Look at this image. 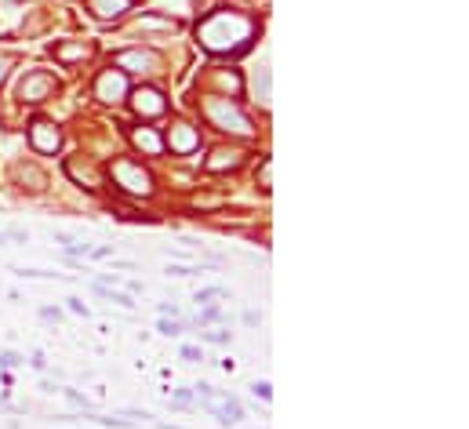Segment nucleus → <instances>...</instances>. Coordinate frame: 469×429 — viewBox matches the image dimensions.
I'll return each mask as SVG.
<instances>
[{
	"mask_svg": "<svg viewBox=\"0 0 469 429\" xmlns=\"http://www.w3.org/2000/svg\"><path fill=\"white\" fill-rule=\"evenodd\" d=\"M153 66H156V55H153V51H120V55H117V70L149 73Z\"/></svg>",
	"mask_w": 469,
	"mask_h": 429,
	"instance_id": "nucleus-10",
	"label": "nucleus"
},
{
	"mask_svg": "<svg viewBox=\"0 0 469 429\" xmlns=\"http://www.w3.org/2000/svg\"><path fill=\"white\" fill-rule=\"evenodd\" d=\"M131 106H135L139 116H164L168 113V99L156 87H139L131 95Z\"/></svg>",
	"mask_w": 469,
	"mask_h": 429,
	"instance_id": "nucleus-7",
	"label": "nucleus"
},
{
	"mask_svg": "<svg viewBox=\"0 0 469 429\" xmlns=\"http://www.w3.org/2000/svg\"><path fill=\"white\" fill-rule=\"evenodd\" d=\"M182 360H190V364H200L204 357H200V349H197V346H185V349H182Z\"/></svg>",
	"mask_w": 469,
	"mask_h": 429,
	"instance_id": "nucleus-21",
	"label": "nucleus"
},
{
	"mask_svg": "<svg viewBox=\"0 0 469 429\" xmlns=\"http://www.w3.org/2000/svg\"><path fill=\"white\" fill-rule=\"evenodd\" d=\"M91 48L87 44H55V58L58 63H77V58H87Z\"/></svg>",
	"mask_w": 469,
	"mask_h": 429,
	"instance_id": "nucleus-14",
	"label": "nucleus"
},
{
	"mask_svg": "<svg viewBox=\"0 0 469 429\" xmlns=\"http://www.w3.org/2000/svg\"><path fill=\"white\" fill-rule=\"evenodd\" d=\"M207 116L215 120V128H222V131H237V135H252V120H247L240 113V106L226 102V99H211L207 102Z\"/></svg>",
	"mask_w": 469,
	"mask_h": 429,
	"instance_id": "nucleus-3",
	"label": "nucleus"
},
{
	"mask_svg": "<svg viewBox=\"0 0 469 429\" xmlns=\"http://www.w3.org/2000/svg\"><path fill=\"white\" fill-rule=\"evenodd\" d=\"M55 240L62 244V248H66L70 259H87V251H91L84 240H77V237H70V233H55Z\"/></svg>",
	"mask_w": 469,
	"mask_h": 429,
	"instance_id": "nucleus-15",
	"label": "nucleus"
},
{
	"mask_svg": "<svg viewBox=\"0 0 469 429\" xmlns=\"http://www.w3.org/2000/svg\"><path fill=\"white\" fill-rule=\"evenodd\" d=\"M222 295H226V288H204V291H197V302L207 305L211 298H222Z\"/></svg>",
	"mask_w": 469,
	"mask_h": 429,
	"instance_id": "nucleus-19",
	"label": "nucleus"
},
{
	"mask_svg": "<svg viewBox=\"0 0 469 429\" xmlns=\"http://www.w3.org/2000/svg\"><path fill=\"white\" fill-rule=\"evenodd\" d=\"M197 320H204V324H215V320H222V313H218V310H204Z\"/></svg>",
	"mask_w": 469,
	"mask_h": 429,
	"instance_id": "nucleus-27",
	"label": "nucleus"
},
{
	"mask_svg": "<svg viewBox=\"0 0 469 429\" xmlns=\"http://www.w3.org/2000/svg\"><path fill=\"white\" fill-rule=\"evenodd\" d=\"M4 237H8V240H15V244H29V233H26V229H8Z\"/></svg>",
	"mask_w": 469,
	"mask_h": 429,
	"instance_id": "nucleus-23",
	"label": "nucleus"
},
{
	"mask_svg": "<svg viewBox=\"0 0 469 429\" xmlns=\"http://www.w3.org/2000/svg\"><path fill=\"white\" fill-rule=\"evenodd\" d=\"M252 393H255V396H262V401H269V396H273L269 382H255V386H252Z\"/></svg>",
	"mask_w": 469,
	"mask_h": 429,
	"instance_id": "nucleus-22",
	"label": "nucleus"
},
{
	"mask_svg": "<svg viewBox=\"0 0 469 429\" xmlns=\"http://www.w3.org/2000/svg\"><path fill=\"white\" fill-rule=\"evenodd\" d=\"M168 146H171V153H178V157H190V153L200 146V131L190 128V124H175L168 131Z\"/></svg>",
	"mask_w": 469,
	"mask_h": 429,
	"instance_id": "nucleus-9",
	"label": "nucleus"
},
{
	"mask_svg": "<svg viewBox=\"0 0 469 429\" xmlns=\"http://www.w3.org/2000/svg\"><path fill=\"white\" fill-rule=\"evenodd\" d=\"M109 175L117 182V190L131 193V197H149L153 193V178H149V171L139 161H113Z\"/></svg>",
	"mask_w": 469,
	"mask_h": 429,
	"instance_id": "nucleus-2",
	"label": "nucleus"
},
{
	"mask_svg": "<svg viewBox=\"0 0 469 429\" xmlns=\"http://www.w3.org/2000/svg\"><path fill=\"white\" fill-rule=\"evenodd\" d=\"M62 393L70 396V404H77V408H87V401H84V396H80L77 389H62Z\"/></svg>",
	"mask_w": 469,
	"mask_h": 429,
	"instance_id": "nucleus-26",
	"label": "nucleus"
},
{
	"mask_svg": "<svg viewBox=\"0 0 469 429\" xmlns=\"http://www.w3.org/2000/svg\"><path fill=\"white\" fill-rule=\"evenodd\" d=\"M131 139H135V146H139V149H146V153H149V157H156V153L164 149L161 135H156V131H149V128H139V131H131Z\"/></svg>",
	"mask_w": 469,
	"mask_h": 429,
	"instance_id": "nucleus-13",
	"label": "nucleus"
},
{
	"mask_svg": "<svg viewBox=\"0 0 469 429\" xmlns=\"http://www.w3.org/2000/svg\"><path fill=\"white\" fill-rule=\"evenodd\" d=\"M128 95V80H124V70H106L99 80H95V99L102 102H120Z\"/></svg>",
	"mask_w": 469,
	"mask_h": 429,
	"instance_id": "nucleus-6",
	"label": "nucleus"
},
{
	"mask_svg": "<svg viewBox=\"0 0 469 429\" xmlns=\"http://www.w3.org/2000/svg\"><path fill=\"white\" fill-rule=\"evenodd\" d=\"M204 342H215V346H226L230 342V331H200Z\"/></svg>",
	"mask_w": 469,
	"mask_h": 429,
	"instance_id": "nucleus-18",
	"label": "nucleus"
},
{
	"mask_svg": "<svg viewBox=\"0 0 469 429\" xmlns=\"http://www.w3.org/2000/svg\"><path fill=\"white\" fill-rule=\"evenodd\" d=\"M161 331H164V335H182V324H178L175 317H171V320L164 317V320H161Z\"/></svg>",
	"mask_w": 469,
	"mask_h": 429,
	"instance_id": "nucleus-20",
	"label": "nucleus"
},
{
	"mask_svg": "<svg viewBox=\"0 0 469 429\" xmlns=\"http://www.w3.org/2000/svg\"><path fill=\"white\" fill-rule=\"evenodd\" d=\"M204 168L215 171V175H218V171H230V168H240V153H237V149H215Z\"/></svg>",
	"mask_w": 469,
	"mask_h": 429,
	"instance_id": "nucleus-12",
	"label": "nucleus"
},
{
	"mask_svg": "<svg viewBox=\"0 0 469 429\" xmlns=\"http://www.w3.org/2000/svg\"><path fill=\"white\" fill-rule=\"evenodd\" d=\"M51 91H55V77H51V73H44V70L26 73V80L18 84L22 102H44V99H51Z\"/></svg>",
	"mask_w": 469,
	"mask_h": 429,
	"instance_id": "nucleus-4",
	"label": "nucleus"
},
{
	"mask_svg": "<svg viewBox=\"0 0 469 429\" xmlns=\"http://www.w3.org/2000/svg\"><path fill=\"white\" fill-rule=\"evenodd\" d=\"M156 310H161V317H178V305L175 302H161Z\"/></svg>",
	"mask_w": 469,
	"mask_h": 429,
	"instance_id": "nucleus-24",
	"label": "nucleus"
},
{
	"mask_svg": "<svg viewBox=\"0 0 469 429\" xmlns=\"http://www.w3.org/2000/svg\"><path fill=\"white\" fill-rule=\"evenodd\" d=\"M139 29H175V18H164V15H142L139 18Z\"/></svg>",
	"mask_w": 469,
	"mask_h": 429,
	"instance_id": "nucleus-16",
	"label": "nucleus"
},
{
	"mask_svg": "<svg viewBox=\"0 0 469 429\" xmlns=\"http://www.w3.org/2000/svg\"><path fill=\"white\" fill-rule=\"evenodd\" d=\"M4 73H8V63H4V58H0V80H4Z\"/></svg>",
	"mask_w": 469,
	"mask_h": 429,
	"instance_id": "nucleus-32",
	"label": "nucleus"
},
{
	"mask_svg": "<svg viewBox=\"0 0 469 429\" xmlns=\"http://www.w3.org/2000/svg\"><path fill=\"white\" fill-rule=\"evenodd\" d=\"M29 142H33L37 153H55L62 146V131L55 124H48V120H33L29 124Z\"/></svg>",
	"mask_w": 469,
	"mask_h": 429,
	"instance_id": "nucleus-8",
	"label": "nucleus"
},
{
	"mask_svg": "<svg viewBox=\"0 0 469 429\" xmlns=\"http://www.w3.org/2000/svg\"><path fill=\"white\" fill-rule=\"evenodd\" d=\"M0 364H4V367H18V364H22V357H18V353H11V349H8V353H4V357H0Z\"/></svg>",
	"mask_w": 469,
	"mask_h": 429,
	"instance_id": "nucleus-25",
	"label": "nucleus"
},
{
	"mask_svg": "<svg viewBox=\"0 0 469 429\" xmlns=\"http://www.w3.org/2000/svg\"><path fill=\"white\" fill-rule=\"evenodd\" d=\"M70 310H73L77 317H87V305H84L80 298H70Z\"/></svg>",
	"mask_w": 469,
	"mask_h": 429,
	"instance_id": "nucleus-28",
	"label": "nucleus"
},
{
	"mask_svg": "<svg viewBox=\"0 0 469 429\" xmlns=\"http://www.w3.org/2000/svg\"><path fill=\"white\" fill-rule=\"evenodd\" d=\"M124 415L128 418H149V411H135V408H124Z\"/></svg>",
	"mask_w": 469,
	"mask_h": 429,
	"instance_id": "nucleus-30",
	"label": "nucleus"
},
{
	"mask_svg": "<svg viewBox=\"0 0 469 429\" xmlns=\"http://www.w3.org/2000/svg\"><path fill=\"white\" fill-rule=\"evenodd\" d=\"M197 37H200V44L211 55H240V51L252 48L255 22L247 18L244 11H237V8H218V11H211L200 22Z\"/></svg>",
	"mask_w": 469,
	"mask_h": 429,
	"instance_id": "nucleus-1",
	"label": "nucleus"
},
{
	"mask_svg": "<svg viewBox=\"0 0 469 429\" xmlns=\"http://www.w3.org/2000/svg\"><path fill=\"white\" fill-rule=\"evenodd\" d=\"M262 190H269V161L262 164Z\"/></svg>",
	"mask_w": 469,
	"mask_h": 429,
	"instance_id": "nucleus-31",
	"label": "nucleus"
},
{
	"mask_svg": "<svg viewBox=\"0 0 469 429\" xmlns=\"http://www.w3.org/2000/svg\"><path fill=\"white\" fill-rule=\"evenodd\" d=\"M197 273H200L197 266H178V262L168 266V277H197Z\"/></svg>",
	"mask_w": 469,
	"mask_h": 429,
	"instance_id": "nucleus-17",
	"label": "nucleus"
},
{
	"mask_svg": "<svg viewBox=\"0 0 469 429\" xmlns=\"http://www.w3.org/2000/svg\"><path fill=\"white\" fill-rule=\"evenodd\" d=\"M91 259H109L113 255V248H95V251H87Z\"/></svg>",
	"mask_w": 469,
	"mask_h": 429,
	"instance_id": "nucleus-29",
	"label": "nucleus"
},
{
	"mask_svg": "<svg viewBox=\"0 0 469 429\" xmlns=\"http://www.w3.org/2000/svg\"><path fill=\"white\" fill-rule=\"evenodd\" d=\"M87 8L95 11V18H120L124 11L131 8V0H87Z\"/></svg>",
	"mask_w": 469,
	"mask_h": 429,
	"instance_id": "nucleus-11",
	"label": "nucleus"
},
{
	"mask_svg": "<svg viewBox=\"0 0 469 429\" xmlns=\"http://www.w3.org/2000/svg\"><path fill=\"white\" fill-rule=\"evenodd\" d=\"M204 411H211L215 418H218V425H240V418H244V408L233 401L230 393H222V396H211V401H204Z\"/></svg>",
	"mask_w": 469,
	"mask_h": 429,
	"instance_id": "nucleus-5",
	"label": "nucleus"
}]
</instances>
